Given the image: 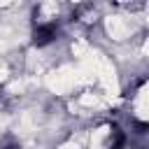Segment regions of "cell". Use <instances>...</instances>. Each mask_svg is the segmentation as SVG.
I'll return each instance as SVG.
<instances>
[{"label": "cell", "instance_id": "2", "mask_svg": "<svg viewBox=\"0 0 149 149\" xmlns=\"http://www.w3.org/2000/svg\"><path fill=\"white\" fill-rule=\"evenodd\" d=\"M72 16H74V21H77V23H81V26H93V23L98 21V12H95V7H93V5H88V2L77 5Z\"/></svg>", "mask_w": 149, "mask_h": 149}, {"label": "cell", "instance_id": "3", "mask_svg": "<svg viewBox=\"0 0 149 149\" xmlns=\"http://www.w3.org/2000/svg\"><path fill=\"white\" fill-rule=\"evenodd\" d=\"M119 7H126V9H130V12H137V9H142L144 7V2L147 0H114Z\"/></svg>", "mask_w": 149, "mask_h": 149}, {"label": "cell", "instance_id": "4", "mask_svg": "<svg viewBox=\"0 0 149 149\" xmlns=\"http://www.w3.org/2000/svg\"><path fill=\"white\" fill-rule=\"evenodd\" d=\"M12 102H14V100H12L5 91H0V107H2V109H9V107H12Z\"/></svg>", "mask_w": 149, "mask_h": 149}, {"label": "cell", "instance_id": "1", "mask_svg": "<svg viewBox=\"0 0 149 149\" xmlns=\"http://www.w3.org/2000/svg\"><path fill=\"white\" fill-rule=\"evenodd\" d=\"M58 35V28L54 21H42V23H35V33H33V42L37 47H47L49 42H54Z\"/></svg>", "mask_w": 149, "mask_h": 149}]
</instances>
